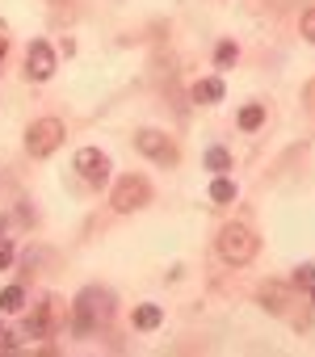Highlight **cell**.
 Here are the masks:
<instances>
[{
	"instance_id": "cell-13",
	"label": "cell",
	"mask_w": 315,
	"mask_h": 357,
	"mask_svg": "<svg viewBox=\"0 0 315 357\" xmlns=\"http://www.w3.org/2000/svg\"><path fill=\"white\" fill-rule=\"evenodd\" d=\"M236 59H240V47H236L231 38H223V43L215 47V68H219V72H227V68H231Z\"/></svg>"
},
{
	"instance_id": "cell-2",
	"label": "cell",
	"mask_w": 315,
	"mask_h": 357,
	"mask_svg": "<svg viewBox=\"0 0 315 357\" xmlns=\"http://www.w3.org/2000/svg\"><path fill=\"white\" fill-rule=\"evenodd\" d=\"M215 248H219V257H223L227 265H248V261L256 257L261 240H256V231H252V227H244V223H227V227L219 231Z\"/></svg>"
},
{
	"instance_id": "cell-22",
	"label": "cell",
	"mask_w": 315,
	"mask_h": 357,
	"mask_svg": "<svg viewBox=\"0 0 315 357\" xmlns=\"http://www.w3.org/2000/svg\"><path fill=\"white\" fill-rule=\"evenodd\" d=\"M311 307H315V290H311Z\"/></svg>"
},
{
	"instance_id": "cell-5",
	"label": "cell",
	"mask_w": 315,
	"mask_h": 357,
	"mask_svg": "<svg viewBox=\"0 0 315 357\" xmlns=\"http://www.w3.org/2000/svg\"><path fill=\"white\" fill-rule=\"evenodd\" d=\"M59 143H63V122H59V118H38V122H30V130H26V151H30V155H51Z\"/></svg>"
},
{
	"instance_id": "cell-19",
	"label": "cell",
	"mask_w": 315,
	"mask_h": 357,
	"mask_svg": "<svg viewBox=\"0 0 315 357\" xmlns=\"http://www.w3.org/2000/svg\"><path fill=\"white\" fill-rule=\"evenodd\" d=\"M9 265H13V244L0 236V269H9Z\"/></svg>"
},
{
	"instance_id": "cell-6",
	"label": "cell",
	"mask_w": 315,
	"mask_h": 357,
	"mask_svg": "<svg viewBox=\"0 0 315 357\" xmlns=\"http://www.w3.org/2000/svg\"><path fill=\"white\" fill-rule=\"evenodd\" d=\"M76 172L84 176L89 185H105L109 181V155L101 147H80L76 151Z\"/></svg>"
},
{
	"instance_id": "cell-10",
	"label": "cell",
	"mask_w": 315,
	"mask_h": 357,
	"mask_svg": "<svg viewBox=\"0 0 315 357\" xmlns=\"http://www.w3.org/2000/svg\"><path fill=\"white\" fill-rule=\"evenodd\" d=\"M160 319H164V311L155 307V303H143V307H135V328H143V332L160 328Z\"/></svg>"
},
{
	"instance_id": "cell-7",
	"label": "cell",
	"mask_w": 315,
	"mask_h": 357,
	"mask_svg": "<svg viewBox=\"0 0 315 357\" xmlns=\"http://www.w3.org/2000/svg\"><path fill=\"white\" fill-rule=\"evenodd\" d=\"M135 147H139L143 155H151V160H160V164H177V147L169 143V135L151 130V126L135 130Z\"/></svg>"
},
{
	"instance_id": "cell-16",
	"label": "cell",
	"mask_w": 315,
	"mask_h": 357,
	"mask_svg": "<svg viewBox=\"0 0 315 357\" xmlns=\"http://www.w3.org/2000/svg\"><path fill=\"white\" fill-rule=\"evenodd\" d=\"M206 168H210V172H219V176H223V172H227V168H231V155H227V151H223V147H210V151H206Z\"/></svg>"
},
{
	"instance_id": "cell-21",
	"label": "cell",
	"mask_w": 315,
	"mask_h": 357,
	"mask_svg": "<svg viewBox=\"0 0 315 357\" xmlns=\"http://www.w3.org/2000/svg\"><path fill=\"white\" fill-rule=\"evenodd\" d=\"M5 34H9V30L0 26V63H5V55H9V38H5Z\"/></svg>"
},
{
	"instance_id": "cell-17",
	"label": "cell",
	"mask_w": 315,
	"mask_h": 357,
	"mask_svg": "<svg viewBox=\"0 0 315 357\" xmlns=\"http://www.w3.org/2000/svg\"><path fill=\"white\" fill-rule=\"evenodd\" d=\"M294 286L311 294V290H315V265H298V269H294Z\"/></svg>"
},
{
	"instance_id": "cell-1",
	"label": "cell",
	"mask_w": 315,
	"mask_h": 357,
	"mask_svg": "<svg viewBox=\"0 0 315 357\" xmlns=\"http://www.w3.org/2000/svg\"><path fill=\"white\" fill-rule=\"evenodd\" d=\"M109 315H114V290H105V286H84L76 294V303H72V328L80 336L109 324Z\"/></svg>"
},
{
	"instance_id": "cell-15",
	"label": "cell",
	"mask_w": 315,
	"mask_h": 357,
	"mask_svg": "<svg viewBox=\"0 0 315 357\" xmlns=\"http://www.w3.org/2000/svg\"><path fill=\"white\" fill-rule=\"evenodd\" d=\"M261 122H265V105H244V109H240V126H244V130H256Z\"/></svg>"
},
{
	"instance_id": "cell-11",
	"label": "cell",
	"mask_w": 315,
	"mask_h": 357,
	"mask_svg": "<svg viewBox=\"0 0 315 357\" xmlns=\"http://www.w3.org/2000/svg\"><path fill=\"white\" fill-rule=\"evenodd\" d=\"M26 307V290L22 286H5V290H0V311H5V315H17Z\"/></svg>"
},
{
	"instance_id": "cell-3",
	"label": "cell",
	"mask_w": 315,
	"mask_h": 357,
	"mask_svg": "<svg viewBox=\"0 0 315 357\" xmlns=\"http://www.w3.org/2000/svg\"><path fill=\"white\" fill-rule=\"evenodd\" d=\"M147 202H151V185H147V176H139V172H126L122 181L114 185V194H109V206L118 215H135Z\"/></svg>"
},
{
	"instance_id": "cell-12",
	"label": "cell",
	"mask_w": 315,
	"mask_h": 357,
	"mask_svg": "<svg viewBox=\"0 0 315 357\" xmlns=\"http://www.w3.org/2000/svg\"><path fill=\"white\" fill-rule=\"evenodd\" d=\"M210 202H219V206L236 202V181H231V176H215V181H210Z\"/></svg>"
},
{
	"instance_id": "cell-9",
	"label": "cell",
	"mask_w": 315,
	"mask_h": 357,
	"mask_svg": "<svg viewBox=\"0 0 315 357\" xmlns=\"http://www.w3.org/2000/svg\"><path fill=\"white\" fill-rule=\"evenodd\" d=\"M223 93H227V89H223L219 76H206V80L194 84V101H198V105H215V101H223Z\"/></svg>"
},
{
	"instance_id": "cell-8",
	"label": "cell",
	"mask_w": 315,
	"mask_h": 357,
	"mask_svg": "<svg viewBox=\"0 0 315 357\" xmlns=\"http://www.w3.org/2000/svg\"><path fill=\"white\" fill-rule=\"evenodd\" d=\"M26 76L38 80V84L55 76V51H51V43H43V38L30 43V51H26Z\"/></svg>"
},
{
	"instance_id": "cell-4",
	"label": "cell",
	"mask_w": 315,
	"mask_h": 357,
	"mask_svg": "<svg viewBox=\"0 0 315 357\" xmlns=\"http://www.w3.org/2000/svg\"><path fill=\"white\" fill-rule=\"evenodd\" d=\"M59 319H63V307H59V298H55V294H43V298H38V307L26 315L22 332H26L30 340H47V336L59 328Z\"/></svg>"
},
{
	"instance_id": "cell-18",
	"label": "cell",
	"mask_w": 315,
	"mask_h": 357,
	"mask_svg": "<svg viewBox=\"0 0 315 357\" xmlns=\"http://www.w3.org/2000/svg\"><path fill=\"white\" fill-rule=\"evenodd\" d=\"M302 38H307V43H315V9H307V13H302Z\"/></svg>"
},
{
	"instance_id": "cell-14",
	"label": "cell",
	"mask_w": 315,
	"mask_h": 357,
	"mask_svg": "<svg viewBox=\"0 0 315 357\" xmlns=\"http://www.w3.org/2000/svg\"><path fill=\"white\" fill-rule=\"evenodd\" d=\"M261 303H265L269 311H282V303H286V286H282V282H269V286H261Z\"/></svg>"
},
{
	"instance_id": "cell-20",
	"label": "cell",
	"mask_w": 315,
	"mask_h": 357,
	"mask_svg": "<svg viewBox=\"0 0 315 357\" xmlns=\"http://www.w3.org/2000/svg\"><path fill=\"white\" fill-rule=\"evenodd\" d=\"M9 349H13V332L0 328V353H9Z\"/></svg>"
}]
</instances>
